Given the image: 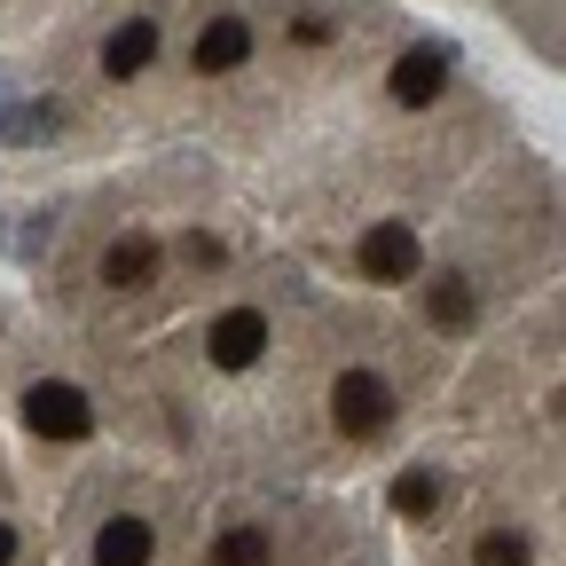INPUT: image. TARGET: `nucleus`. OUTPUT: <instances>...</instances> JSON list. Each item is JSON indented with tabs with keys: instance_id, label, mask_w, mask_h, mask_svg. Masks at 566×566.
<instances>
[{
	"instance_id": "obj_16",
	"label": "nucleus",
	"mask_w": 566,
	"mask_h": 566,
	"mask_svg": "<svg viewBox=\"0 0 566 566\" xmlns=\"http://www.w3.org/2000/svg\"><path fill=\"white\" fill-rule=\"evenodd\" d=\"M17 558V527H0V566H9Z\"/></svg>"
},
{
	"instance_id": "obj_1",
	"label": "nucleus",
	"mask_w": 566,
	"mask_h": 566,
	"mask_svg": "<svg viewBox=\"0 0 566 566\" xmlns=\"http://www.w3.org/2000/svg\"><path fill=\"white\" fill-rule=\"evenodd\" d=\"M386 417H394V386H386L378 370H338V386H331V424H338L346 441L386 433Z\"/></svg>"
},
{
	"instance_id": "obj_14",
	"label": "nucleus",
	"mask_w": 566,
	"mask_h": 566,
	"mask_svg": "<svg viewBox=\"0 0 566 566\" xmlns=\"http://www.w3.org/2000/svg\"><path fill=\"white\" fill-rule=\"evenodd\" d=\"M0 134H9V142H48L55 134V111H24L17 103V111H0Z\"/></svg>"
},
{
	"instance_id": "obj_7",
	"label": "nucleus",
	"mask_w": 566,
	"mask_h": 566,
	"mask_svg": "<svg viewBox=\"0 0 566 566\" xmlns=\"http://www.w3.org/2000/svg\"><path fill=\"white\" fill-rule=\"evenodd\" d=\"M158 260H166L158 237H142V229H134V237H118V244L103 252V283H111V292H142V283L158 275Z\"/></svg>"
},
{
	"instance_id": "obj_6",
	"label": "nucleus",
	"mask_w": 566,
	"mask_h": 566,
	"mask_svg": "<svg viewBox=\"0 0 566 566\" xmlns=\"http://www.w3.org/2000/svg\"><path fill=\"white\" fill-rule=\"evenodd\" d=\"M150 63H158V24L150 17H126L111 32V48H103V71H111V80H142Z\"/></svg>"
},
{
	"instance_id": "obj_12",
	"label": "nucleus",
	"mask_w": 566,
	"mask_h": 566,
	"mask_svg": "<svg viewBox=\"0 0 566 566\" xmlns=\"http://www.w3.org/2000/svg\"><path fill=\"white\" fill-rule=\"evenodd\" d=\"M212 566H268V535H260V527H229V535H212Z\"/></svg>"
},
{
	"instance_id": "obj_8",
	"label": "nucleus",
	"mask_w": 566,
	"mask_h": 566,
	"mask_svg": "<svg viewBox=\"0 0 566 566\" xmlns=\"http://www.w3.org/2000/svg\"><path fill=\"white\" fill-rule=\"evenodd\" d=\"M150 558H158L150 520H103V535H95V566H150Z\"/></svg>"
},
{
	"instance_id": "obj_2",
	"label": "nucleus",
	"mask_w": 566,
	"mask_h": 566,
	"mask_svg": "<svg viewBox=\"0 0 566 566\" xmlns=\"http://www.w3.org/2000/svg\"><path fill=\"white\" fill-rule=\"evenodd\" d=\"M24 424L40 441H87L95 433V401L80 386H63V378H40V386H24Z\"/></svg>"
},
{
	"instance_id": "obj_17",
	"label": "nucleus",
	"mask_w": 566,
	"mask_h": 566,
	"mask_svg": "<svg viewBox=\"0 0 566 566\" xmlns=\"http://www.w3.org/2000/svg\"><path fill=\"white\" fill-rule=\"evenodd\" d=\"M0 111H9V71H0Z\"/></svg>"
},
{
	"instance_id": "obj_5",
	"label": "nucleus",
	"mask_w": 566,
	"mask_h": 566,
	"mask_svg": "<svg viewBox=\"0 0 566 566\" xmlns=\"http://www.w3.org/2000/svg\"><path fill=\"white\" fill-rule=\"evenodd\" d=\"M354 260H363V275H378V283H409V275H417V237H409L401 221H378Z\"/></svg>"
},
{
	"instance_id": "obj_9",
	"label": "nucleus",
	"mask_w": 566,
	"mask_h": 566,
	"mask_svg": "<svg viewBox=\"0 0 566 566\" xmlns=\"http://www.w3.org/2000/svg\"><path fill=\"white\" fill-rule=\"evenodd\" d=\"M244 55H252V24L244 17H212L197 32V71H237Z\"/></svg>"
},
{
	"instance_id": "obj_13",
	"label": "nucleus",
	"mask_w": 566,
	"mask_h": 566,
	"mask_svg": "<svg viewBox=\"0 0 566 566\" xmlns=\"http://www.w3.org/2000/svg\"><path fill=\"white\" fill-rule=\"evenodd\" d=\"M441 504V480L433 472H401V488H394V512H409V520H424Z\"/></svg>"
},
{
	"instance_id": "obj_3",
	"label": "nucleus",
	"mask_w": 566,
	"mask_h": 566,
	"mask_svg": "<svg viewBox=\"0 0 566 566\" xmlns=\"http://www.w3.org/2000/svg\"><path fill=\"white\" fill-rule=\"evenodd\" d=\"M449 63H457V55H449L441 40L401 48V55H394V80H386V87H394V103H401V111H424V103L449 87Z\"/></svg>"
},
{
	"instance_id": "obj_4",
	"label": "nucleus",
	"mask_w": 566,
	"mask_h": 566,
	"mask_svg": "<svg viewBox=\"0 0 566 566\" xmlns=\"http://www.w3.org/2000/svg\"><path fill=\"white\" fill-rule=\"evenodd\" d=\"M205 354H212V370H252L268 354V315L260 307H229L221 323L205 331Z\"/></svg>"
},
{
	"instance_id": "obj_15",
	"label": "nucleus",
	"mask_w": 566,
	"mask_h": 566,
	"mask_svg": "<svg viewBox=\"0 0 566 566\" xmlns=\"http://www.w3.org/2000/svg\"><path fill=\"white\" fill-rule=\"evenodd\" d=\"M181 252H189V268H221V237H205V229H189Z\"/></svg>"
},
{
	"instance_id": "obj_10",
	"label": "nucleus",
	"mask_w": 566,
	"mask_h": 566,
	"mask_svg": "<svg viewBox=\"0 0 566 566\" xmlns=\"http://www.w3.org/2000/svg\"><path fill=\"white\" fill-rule=\"evenodd\" d=\"M472 307H480V300H472V283H464V275H441L433 292H424V315H433L441 331H464V323H472Z\"/></svg>"
},
{
	"instance_id": "obj_11",
	"label": "nucleus",
	"mask_w": 566,
	"mask_h": 566,
	"mask_svg": "<svg viewBox=\"0 0 566 566\" xmlns=\"http://www.w3.org/2000/svg\"><path fill=\"white\" fill-rule=\"evenodd\" d=\"M527 558H535V543L520 527H495V535L472 543V566H527Z\"/></svg>"
}]
</instances>
